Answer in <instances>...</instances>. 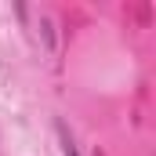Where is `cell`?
Masks as SVG:
<instances>
[{
  "mask_svg": "<svg viewBox=\"0 0 156 156\" xmlns=\"http://www.w3.org/2000/svg\"><path fill=\"white\" fill-rule=\"evenodd\" d=\"M55 131H58V145H62V156H83L76 145V138L66 131V123H55Z\"/></svg>",
  "mask_w": 156,
  "mask_h": 156,
  "instance_id": "obj_1",
  "label": "cell"
}]
</instances>
